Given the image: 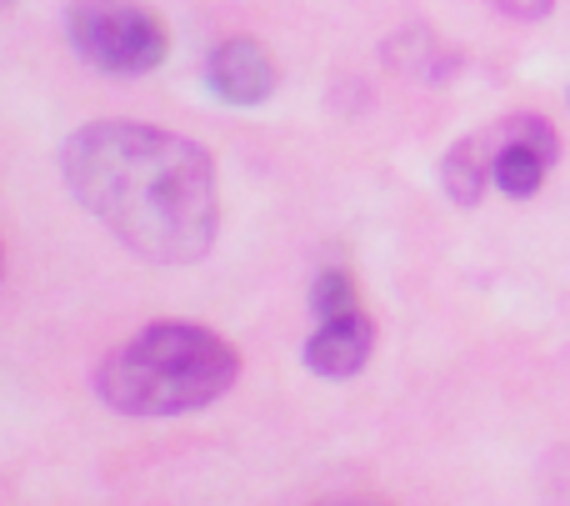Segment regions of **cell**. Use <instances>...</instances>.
Instances as JSON below:
<instances>
[{
	"label": "cell",
	"instance_id": "3",
	"mask_svg": "<svg viewBox=\"0 0 570 506\" xmlns=\"http://www.w3.org/2000/svg\"><path fill=\"white\" fill-rule=\"evenodd\" d=\"M70 46L106 76H150L166 60L170 36L136 0H80L70 10Z\"/></svg>",
	"mask_w": 570,
	"mask_h": 506
},
{
	"label": "cell",
	"instance_id": "2",
	"mask_svg": "<svg viewBox=\"0 0 570 506\" xmlns=\"http://www.w3.org/2000/svg\"><path fill=\"white\" fill-rule=\"evenodd\" d=\"M240 357L226 337L196 321H156L120 341L96 367V391L120 417H186L226 397Z\"/></svg>",
	"mask_w": 570,
	"mask_h": 506
},
{
	"label": "cell",
	"instance_id": "9",
	"mask_svg": "<svg viewBox=\"0 0 570 506\" xmlns=\"http://www.w3.org/2000/svg\"><path fill=\"white\" fill-rule=\"evenodd\" d=\"M495 10H505V16L515 20H541L546 10H551V0H491Z\"/></svg>",
	"mask_w": 570,
	"mask_h": 506
},
{
	"label": "cell",
	"instance_id": "6",
	"mask_svg": "<svg viewBox=\"0 0 570 506\" xmlns=\"http://www.w3.org/2000/svg\"><path fill=\"white\" fill-rule=\"evenodd\" d=\"M206 86H210V96L226 100V106H261V100H271V90H276V66H271V56L250 36H236L210 50Z\"/></svg>",
	"mask_w": 570,
	"mask_h": 506
},
{
	"label": "cell",
	"instance_id": "10",
	"mask_svg": "<svg viewBox=\"0 0 570 506\" xmlns=\"http://www.w3.org/2000/svg\"><path fill=\"white\" fill-rule=\"evenodd\" d=\"M315 506H385L375 497H331V502H315Z\"/></svg>",
	"mask_w": 570,
	"mask_h": 506
},
{
	"label": "cell",
	"instance_id": "4",
	"mask_svg": "<svg viewBox=\"0 0 570 506\" xmlns=\"http://www.w3.org/2000/svg\"><path fill=\"white\" fill-rule=\"evenodd\" d=\"M311 311L321 327L311 331L305 341V367L325 381H345L371 361V347H375V327L365 317L361 296H355V281L351 271L341 266H325L321 276L311 281Z\"/></svg>",
	"mask_w": 570,
	"mask_h": 506
},
{
	"label": "cell",
	"instance_id": "7",
	"mask_svg": "<svg viewBox=\"0 0 570 506\" xmlns=\"http://www.w3.org/2000/svg\"><path fill=\"white\" fill-rule=\"evenodd\" d=\"M441 181L451 191V201L475 206L485 196V186H491V130H475V136L455 140L441 160Z\"/></svg>",
	"mask_w": 570,
	"mask_h": 506
},
{
	"label": "cell",
	"instance_id": "5",
	"mask_svg": "<svg viewBox=\"0 0 570 506\" xmlns=\"http://www.w3.org/2000/svg\"><path fill=\"white\" fill-rule=\"evenodd\" d=\"M561 156L551 120L541 116H511L491 130V186L511 201H525L541 191L546 171Z\"/></svg>",
	"mask_w": 570,
	"mask_h": 506
},
{
	"label": "cell",
	"instance_id": "1",
	"mask_svg": "<svg viewBox=\"0 0 570 506\" xmlns=\"http://www.w3.org/2000/svg\"><path fill=\"white\" fill-rule=\"evenodd\" d=\"M70 196L156 266H190L216 241L210 150L136 120H96L60 146Z\"/></svg>",
	"mask_w": 570,
	"mask_h": 506
},
{
	"label": "cell",
	"instance_id": "8",
	"mask_svg": "<svg viewBox=\"0 0 570 506\" xmlns=\"http://www.w3.org/2000/svg\"><path fill=\"white\" fill-rule=\"evenodd\" d=\"M385 60L401 66L405 76H415V80H445L455 70V50H445L441 40L425 36V30H405V36H395L391 46H385Z\"/></svg>",
	"mask_w": 570,
	"mask_h": 506
}]
</instances>
